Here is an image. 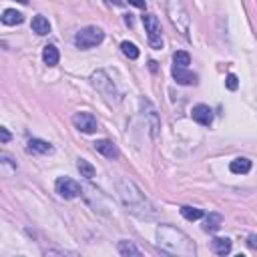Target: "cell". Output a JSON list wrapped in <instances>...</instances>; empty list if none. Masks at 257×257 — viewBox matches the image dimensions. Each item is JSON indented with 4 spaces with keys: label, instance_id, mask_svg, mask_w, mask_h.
<instances>
[{
    "label": "cell",
    "instance_id": "cell-16",
    "mask_svg": "<svg viewBox=\"0 0 257 257\" xmlns=\"http://www.w3.org/2000/svg\"><path fill=\"white\" fill-rule=\"evenodd\" d=\"M32 32H36V34H40V36L48 34V32H50V22H48L42 14H36V16L32 18Z\"/></svg>",
    "mask_w": 257,
    "mask_h": 257
},
{
    "label": "cell",
    "instance_id": "cell-28",
    "mask_svg": "<svg viewBox=\"0 0 257 257\" xmlns=\"http://www.w3.org/2000/svg\"><path fill=\"white\" fill-rule=\"evenodd\" d=\"M106 4H114V6H122L124 0H106Z\"/></svg>",
    "mask_w": 257,
    "mask_h": 257
},
{
    "label": "cell",
    "instance_id": "cell-8",
    "mask_svg": "<svg viewBox=\"0 0 257 257\" xmlns=\"http://www.w3.org/2000/svg\"><path fill=\"white\" fill-rule=\"evenodd\" d=\"M72 124L78 128L80 133H86V135H90V133H94L96 131V116L94 114H90V112H74L72 114Z\"/></svg>",
    "mask_w": 257,
    "mask_h": 257
},
{
    "label": "cell",
    "instance_id": "cell-19",
    "mask_svg": "<svg viewBox=\"0 0 257 257\" xmlns=\"http://www.w3.org/2000/svg\"><path fill=\"white\" fill-rule=\"evenodd\" d=\"M223 223V217L219 213H209V217L205 219V225H203V231L205 233H215Z\"/></svg>",
    "mask_w": 257,
    "mask_h": 257
},
{
    "label": "cell",
    "instance_id": "cell-11",
    "mask_svg": "<svg viewBox=\"0 0 257 257\" xmlns=\"http://www.w3.org/2000/svg\"><path fill=\"white\" fill-rule=\"evenodd\" d=\"M173 78L179 84H197V74L187 70L185 66H173Z\"/></svg>",
    "mask_w": 257,
    "mask_h": 257
},
{
    "label": "cell",
    "instance_id": "cell-21",
    "mask_svg": "<svg viewBox=\"0 0 257 257\" xmlns=\"http://www.w3.org/2000/svg\"><path fill=\"white\" fill-rule=\"evenodd\" d=\"M120 50H122V54L126 56V58H131V60H137L139 58V48L133 44V42H128V40H124V42H120Z\"/></svg>",
    "mask_w": 257,
    "mask_h": 257
},
{
    "label": "cell",
    "instance_id": "cell-25",
    "mask_svg": "<svg viewBox=\"0 0 257 257\" xmlns=\"http://www.w3.org/2000/svg\"><path fill=\"white\" fill-rule=\"evenodd\" d=\"M0 141H2V143H8L10 141V133H8L6 126H0Z\"/></svg>",
    "mask_w": 257,
    "mask_h": 257
},
{
    "label": "cell",
    "instance_id": "cell-23",
    "mask_svg": "<svg viewBox=\"0 0 257 257\" xmlns=\"http://www.w3.org/2000/svg\"><path fill=\"white\" fill-rule=\"evenodd\" d=\"M173 64L175 66H189L191 64V56H189V52H185V50H177L175 54H173Z\"/></svg>",
    "mask_w": 257,
    "mask_h": 257
},
{
    "label": "cell",
    "instance_id": "cell-17",
    "mask_svg": "<svg viewBox=\"0 0 257 257\" xmlns=\"http://www.w3.org/2000/svg\"><path fill=\"white\" fill-rule=\"evenodd\" d=\"M229 169H231V173H235V175H245V173L251 171V161L245 159V157H239V159L231 161Z\"/></svg>",
    "mask_w": 257,
    "mask_h": 257
},
{
    "label": "cell",
    "instance_id": "cell-26",
    "mask_svg": "<svg viewBox=\"0 0 257 257\" xmlns=\"http://www.w3.org/2000/svg\"><path fill=\"white\" fill-rule=\"evenodd\" d=\"M247 245H249L251 249H257V235H249V237H247Z\"/></svg>",
    "mask_w": 257,
    "mask_h": 257
},
{
    "label": "cell",
    "instance_id": "cell-4",
    "mask_svg": "<svg viewBox=\"0 0 257 257\" xmlns=\"http://www.w3.org/2000/svg\"><path fill=\"white\" fill-rule=\"evenodd\" d=\"M143 26H145V32H147V38H149V44L151 48L155 50H161L163 48V32H161V22L155 14H143Z\"/></svg>",
    "mask_w": 257,
    "mask_h": 257
},
{
    "label": "cell",
    "instance_id": "cell-27",
    "mask_svg": "<svg viewBox=\"0 0 257 257\" xmlns=\"http://www.w3.org/2000/svg\"><path fill=\"white\" fill-rule=\"evenodd\" d=\"M128 4H133V6H137V8H145V6H147L145 0H128Z\"/></svg>",
    "mask_w": 257,
    "mask_h": 257
},
{
    "label": "cell",
    "instance_id": "cell-22",
    "mask_svg": "<svg viewBox=\"0 0 257 257\" xmlns=\"http://www.w3.org/2000/svg\"><path fill=\"white\" fill-rule=\"evenodd\" d=\"M181 215L187 219V221H197L203 217V211L197 209V207H189V205H183L181 207Z\"/></svg>",
    "mask_w": 257,
    "mask_h": 257
},
{
    "label": "cell",
    "instance_id": "cell-14",
    "mask_svg": "<svg viewBox=\"0 0 257 257\" xmlns=\"http://www.w3.org/2000/svg\"><path fill=\"white\" fill-rule=\"evenodd\" d=\"M42 60H44V64H48V66H56L58 60H60L58 48H56L54 44H46V46L42 48Z\"/></svg>",
    "mask_w": 257,
    "mask_h": 257
},
{
    "label": "cell",
    "instance_id": "cell-3",
    "mask_svg": "<svg viewBox=\"0 0 257 257\" xmlns=\"http://www.w3.org/2000/svg\"><path fill=\"white\" fill-rule=\"evenodd\" d=\"M104 40V32L98 26H84L74 34V44L80 50H88L92 46H98Z\"/></svg>",
    "mask_w": 257,
    "mask_h": 257
},
{
    "label": "cell",
    "instance_id": "cell-1",
    "mask_svg": "<svg viewBox=\"0 0 257 257\" xmlns=\"http://www.w3.org/2000/svg\"><path fill=\"white\" fill-rule=\"evenodd\" d=\"M116 193L120 197V203L128 213H133L141 219H153L155 217V207L151 201L145 197V193L131 181V179H118L116 183Z\"/></svg>",
    "mask_w": 257,
    "mask_h": 257
},
{
    "label": "cell",
    "instance_id": "cell-2",
    "mask_svg": "<svg viewBox=\"0 0 257 257\" xmlns=\"http://www.w3.org/2000/svg\"><path fill=\"white\" fill-rule=\"evenodd\" d=\"M157 245L167 255H179V257H193L197 253L195 243L185 235L181 229L173 225H161L157 227Z\"/></svg>",
    "mask_w": 257,
    "mask_h": 257
},
{
    "label": "cell",
    "instance_id": "cell-30",
    "mask_svg": "<svg viewBox=\"0 0 257 257\" xmlns=\"http://www.w3.org/2000/svg\"><path fill=\"white\" fill-rule=\"evenodd\" d=\"M16 2H20V4H28V0H16Z\"/></svg>",
    "mask_w": 257,
    "mask_h": 257
},
{
    "label": "cell",
    "instance_id": "cell-9",
    "mask_svg": "<svg viewBox=\"0 0 257 257\" xmlns=\"http://www.w3.org/2000/svg\"><path fill=\"white\" fill-rule=\"evenodd\" d=\"M191 116H193L195 122H199V124H203V126H209V124L213 122V110H211L207 104H197V106H193Z\"/></svg>",
    "mask_w": 257,
    "mask_h": 257
},
{
    "label": "cell",
    "instance_id": "cell-24",
    "mask_svg": "<svg viewBox=\"0 0 257 257\" xmlns=\"http://www.w3.org/2000/svg\"><path fill=\"white\" fill-rule=\"evenodd\" d=\"M225 86H227L229 90H237V86H239V78H237L235 74H227V78H225Z\"/></svg>",
    "mask_w": 257,
    "mask_h": 257
},
{
    "label": "cell",
    "instance_id": "cell-7",
    "mask_svg": "<svg viewBox=\"0 0 257 257\" xmlns=\"http://www.w3.org/2000/svg\"><path fill=\"white\" fill-rule=\"evenodd\" d=\"M54 189L62 199H76L78 195H82V187L70 177H58L54 183Z\"/></svg>",
    "mask_w": 257,
    "mask_h": 257
},
{
    "label": "cell",
    "instance_id": "cell-5",
    "mask_svg": "<svg viewBox=\"0 0 257 257\" xmlns=\"http://www.w3.org/2000/svg\"><path fill=\"white\" fill-rule=\"evenodd\" d=\"M141 110H143L145 122L149 124V133H151V137H157L159 128H161V118H159V112H157L155 104H153L149 98H141Z\"/></svg>",
    "mask_w": 257,
    "mask_h": 257
},
{
    "label": "cell",
    "instance_id": "cell-12",
    "mask_svg": "<svg viewBox=\"0 0 257 257\" xmlns=\"http://www.w3.org/2000/svg\"><path fill=\"white\" fill-rule=\"evenodd\" d=\"M231 247H233V241H231L229 237H215V239L211 241V249H213V253H217V255H227V253H231Z\"/></svg>",
    "mask_w": 257,
    "mask_h": 257
},
{
    "label": "cell",
    "instance_id": "cell-15",
    "mask_svg": "<svg viewBox=\"0 0 257 257\" xmlns=\"http://www.w3.org/2000/svg\"><path fill=\"white\" fill-rule=\"evenodd\" d=\"M28 151H30V153H38V155H50L54 149H52V145L46 143V141L30 139V141H28Z\"/></svg>",
    "mask_w": 257,
    "mask_h": 257
},
{
    "label": "cell",
    "instance_id": "cell-13",
    "mask_svg": "<svg viewBox=\"0 0 257 257\" xmlns=\"http://www.w3.org/2000/svg\"><path fill=\"white\" fill-rule=\"evenodd\" d=\"M0 18H2V22H4L6 26H16V24H22V22H24L22 12H18V10H14V8H6Z\"/></svg>",
    "mask_w": 257,
    "mask_h": 257
},
{
    "label": "cell",
    "instance_id": "cell-6",
    "mask_svg": "<svg viewBox=\"0 0 257 257\" xmlns=\"http://www.w3.org/2000/svg\"><path fill=\"white\" fill-rule=\"evenodd\" d=\"M90 80H92V86H94L98 92H102L106 98H116V96H118V92H116V88H114V82L108 78V74H106L104 70L92 72Z\"/></svg>",
    "mask_w": 257,
    "mask_h": 257
},
{
    "label": "cell",
    "instance_id": "cell-18",
    "mask_svg": "<svg viewBox=\"0 0 257 257\" xmlns=\"http://www.w3.org/2000/svg\"><path fill=\"white\" fill-rule=\"evenodd\" d=\"M116 249H118V253L120 255H124V257H128V255H141V249L135 245V243H131V241H126V239H120L118 241V245H116Z\"/></svg>",
    "mask_w": 257,
    "mask_h": 257
},
{
    "label": "cell",
    "instance_id": "cell-29",
    "mask_svg": "<svg viewBox=\"0 0 257 257\" xmlns=\"http://www.w3.org/2000/svg\"><path fill=\"white\" fill-rule=\"evenodd\" d=\"M149 64H151V70H157V62H155V60H151Z\"/></svg>",
    "mask_w": 257,
    "mask_h": 257
},
{
    "label": "cell",
    "instance_id": "cell-10",
    "mask_svg": "<svg viewBox=\"0 0 257 257\" xmlns=\"http://www.w3.org/2000/svg\"><path fill=\"white\" fill-rule=\"evenodd\" d=\"M92 145H94V151L100 153V155L106 157V159H116V157H118L116 145H114L112 141H108V139H98V141H94Z\"/></svg>",
    "mask_w": 257,
    "mask_h": 257
},
{
    "label": "cell",
    "instance_id": "cell-20",
    "mask_svg": "<svg viewBox=\"0 0 257 257\" xmlns=\"http://www.w3.org/2000/svg\"><path fill=\"white\" fill-rule=\"evenodd\" d=\"M76 167H78V171H80V177H84V179H88V181L96 175V169H94L88 161H84V159H78V161H76Z\"/></svg>",
    "mask_w": 257,
    "mask_h": 257
}]
</instances>
